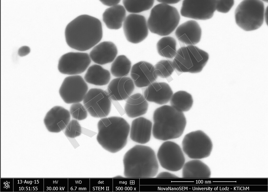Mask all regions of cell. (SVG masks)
I'll use <instances>...</instances> for the list:
<instances>
[{"label":"cell","instance_id":"6da1fadb","mask_svg":"<svg viewBox=\"0 0 268 192\" xmlns=\"http://www.w3.org/2000/svg\"><path fill=\"white\" fill-rule=\"evenodd\" d=\"M66 43L71 48L85 51L99 43L103 36L101 23L91 16L80 15L71 21L65 31Z\"/></svg>","mask_w":268,"mask_h":192},{"label":"cell","instance_id":"7a4b0ae2","mask_svg":"<svg viewBox=\"0 0 268 192\" xmlns=\"http://www.w3.org/2000/svg\"><path fill=\"white\" fill-rule=\"evenodd\" d=\"M124 174L130 178L154 177L158 172L159 166L154 151L150 147L136 145L129 150L123 159Z\"/></svg>","mask_w":268,"mask_h":192},{"label":"cell","instance_id":"3957f363","mask_svg":"<svg viewBox=\"0 0 268 192\" xmlns=\"http://www.w3.org/2000/svg\"><path fill=\"white\" fill-rule=\"evenodd\" d=\"M152 133L155 139L167 141L178 138L183 134L186 120L183 112L171 106L164 105L154 112Z\"/></svg>","mask_w":268,"mask_h":192},{"label":"cell","instance_id":"277c9868","mask_svg":"<svg viewBox=\"0 0 268 192\" xmlns=\"http://www.w3.org/2000/svg\"><path fill=\"white\" fill-rule=\"evenodd\" d=\"M97 127V141L106 150L116 153L126 146L130 127L123 118L117 116L103 118L98 121Z\"/></svg>","mask_w":268,"mask_h":192},{"label":"cell","instance_id":"5b68a950","mask_svg":"<svg viewBox=\"0 0 268 192\" xmlns=\"http://www.w3.org/2000/svg\"><path fill=\"white\" fill-rule=\"evenodd\" d=\"M180 16L176 8L160 3L152 9L147 21L148 29L152 33L161 36L172 33L179 24Z\"/></svg>","mask_w":268,"mask_h":192},{"label":"cell","instance_id":"8992f818","mask_svg":"<svg viewBox=\"0 0 268 192\" xmlns=\"http://www.w3.org/2000/svg\"><path fill=\"white\" fill-rule=\"evenodd\" d=\"M209 59L206 52L189 45L178 49L172 62L175 69L179 72L196 73L202 70Z\"/></svg>","mask_w":268,"mask_h":192},{"label":"cell","instance_id":"52a82bcc","mask_svg":"<svg viewBox=\"0 0 268 192\" xmlns=\"http://www.w3.org/2000/svg\"><path fill=\"white\" fill-rule=\"evenodd\" d=\"M265 9L263 2L247 0L241 2L236 8L235 19L237 25L246 31L259 28L264 21Z\"/></svg>","mask_w":268,"mask_h":192},{"label":"cell","instance_id":"ba28073f","mask_svg":"<svg viewBox=\"0 0 268 192\" xmlns=\"http://www.w3.org/2000/svg\"><path fill=\"white\" fill-rule=\"evenodd\" d=\"M182 149L190 158L201 159L209 157L213 149V143L209 137L201 130L186 134L182 142Z\"/></svg>","mask_w":268,"mask_h":192},{"label":"cell","instance_id":"9c48e42d","mask_svg":"<svg viewBox=\"0 0 268 192\" xmlns=\"http://www.w3.org/2000/svg\"><path fill=\"white\" fill-rule=\"evenodd\" d=\"M83 101L87 112L93 117L104 118L110 112L111 99L107 92L102 89H90L88 91Z\"/></svg>","mask_w":268,"mask_h":192},{"label":"cell","instance_id":"30bf717a","mask_svg":"<svg viewBox=\"0 0 268 192\" xmlns=\"http://www.w3.org/2000/svg\"><path fill=\"white\" fill-rule=\"evenodd\" d=\"M157 156L161 166L171 171L181 169L185 162V158L180 147L171 141H166L162 144L158 149Z\"/></svg>","mask_w":268,"mask_h":192},{"label":"cell","instance_id":"8fae6325","mask_svg":"<svg viewBox=\"0 0 268 192\" xmlns=\"http://www.w3.org/2000/svg\"><path fill=\"white\" fill-rule=\"evenodd\" d=\"M88 90L87 84L81 76L73 75L64 79L59 93L65 103L73 104L83 101Z\"/></svg>","mask_w":268,"mask_h":192},{"label":"cell","instance_id":"7c38bea8","mask_svg":"<svg viewBox=\"0 0 268 192\" xmlns=\"http://www.w3.org/2000/svg\"><path fill=\"white\" fill-rule=\"evenodd\" d=\"M91 62V59L87 53L69 52L60 57L58 61V69L63 74L77 75L84 72Z\"/></svg>","mask_w":268,"mask_h":192},{"label":"cell","instance_id":"4fadbf2b","mask_svg":"<svg viewBox=\"0 0 268 192\" xmlns=\"http://www.w3.org/2000/svg\"><path fill=\"white\" fill-rule=\"evenodd\" d=\"M216 0H184L180 10L185 17L205 20L213 16L216 10Z\"/></svg>","mask_w":268,"mask_h":192},{"label":"cell","instance_id":"5bb4252c","mask_svg":"<svg viewBox=\"0 0 268 192\" xmlns=\"http://www.w3.org/2000/svg\"><path fill=\"white\" fill-rule=\"evenodd\" d=\"M124 34L127 40L134 44L144 40L148 34L147 22L143 16L132 14L126 18L123 24Z\"/></svg>","mask_w":268,"mask_h":192},{"label":"cell","instance_id":"9a60e30c","mask_svg":"<svg viewBox=\"0 0 268 192\" xmlns=\"http://www.w3.org/2000/svg\"><path fill=\"white\" fill-rule=\"evenodd\" d=\"M154 70V66L146 61H141L133 65L130 76L135 85L139 88H144L154 82L158 78Z\"/></svg>","mask_w":268,"mask_h":192},{"label":"cell","instance_id":"2e32d148","mask_svg":"<svg viewBox=\"0 0 268 192\" xmlns=\"http://www.w3.org/2000/svg\"><path fill=\"white\" fill-rule=\"evenodd\" d=\"M70 118L69 111L62 107L56 106L47 113L44 122L49 131L57 133L65 129Z\"/></svg>","mask_w":268,"mask_h":192},{"label":"cell","instance_id":"e0dca14e","mask_svg":"<svg viewBox=\"0 0 268 192\" xmlns=\"http://www.w3.org/2000/svg\"><path fill=\"white\" fill-rule=\"evenodd\" d=\"M135 88L132 79L124 77L113 79L107 87V92L110 98L115 101L127 99L131 96Z\"/></svg>","mask_w":268,"mask_h":192},{"label":"cell","instance_id":"ac0fdd59","mask_svg":"<svg viewBox=\"0 0 268 192\" xmlns=\"http://www.w3.org/2000/svg\"><path fill=\"white\" fill-rule=\"evenodd\" d=\"M173 94L170 86L164 82H154L147 87L143 95L147 101L162 105L168 102Z\"/></svg>","mask_w":268,"mask_h":192},{"label":"cell","instance_id":"d6986e66","mask_svg":"<svg viewBox=\"0 0 268 192\" xmlns=\"http://www.w3.org/2000/svg\"><path fill=\"white\" fill-rule=\"evenodd\" d=\"M175 34L177 38L181 42L188 45H194L200 41L202 30L197 22L191 20L179 26Z\"/></svg>","mask_w":268,"mask_h":192},{"label":"cell","instance_id":"ffe728a7","mask_svg":"<svg viewBox=\"0 0 268 192\" xmlns=\"http://www.w3.org/2000/svg\"><path fill=\"white\" fill-rule=\"evenodd\" d=\"M118 53L117 47L113 43L104 41L94 46L89 55L93 62L98 65H103L113 62Z\"/></svg>","mask_w":268,"mask_h":192},{"label":"cell","instance_id":"44dd1931","mask_svg":"<svg viewBox=\"0 0 268 192\" xmlns=\"http://www.w3.org/2000/svg\"><path fill=\"white\" fill-rule=\"evenodd\" d=\"M152 124L149 120L140 117L133 120L130 132V137L133 141L139 144H146L150 141Z\"/></svg>","mask_w":268,"mask_h":192},{"label":"cell","instance_id":"7402d4cb","mask_svg":"<svg viewBox=\"0 0 268 192\" xmlns=\"http://www.w3.org/2000/svg\"><path fill=\"white\" fill-rule=\"evenodd\" d=\"M148 107V102L144 95L137 93L131 95L127 99L124 110L128 117L134 118L145 114Z\"/></svg>","mask_w":268,"mask_h":192},{"label":"cell","instance_id":"603a6c76","mask_svg":"<svg viewBox=\"0 0 268 192\" xmlns=\"http://www.w3.org/2000/svg\"><path fill=\"white\" fill-rule=\"evenodd\" d=\"M126 17L125 8L119 4L107 9L102 15L103 21L107 27L112 30L120 28Z\"/></svg>","mask_w":268,"mask_h":192},{"label":"cell","instance_id":"cb8c5ba5","mask_svg":"<svg viewBox=\"0 0 268 192\" xmlns=\"http://www.w3.org/2000/svg\"><path fill=\"white\" fill-rule=\"evenodd\" d=\"M182 177L204 178L210 177L211 172L209 167L198 159H194L185 163L182 168Z\"/></svg>","mask_w":268,"mask_h":192},{"label":"cell","instance_id":"d4e9b609","mask_svg":"<svg viewBox=\"0 0 268 192\" xmlns=\"http://www.w3.org/2000/svg\"><path fill=\"white\" fill-rule=\"evenodd\" d=\"M110 79L109 71L98 64H94L90 66L84 76V80L87 82L97 86L107 85L109 83Z\"/></svg>","mask_w":268,"mask_h":192},{"label":"cell","instance_id":"484cf974","mask_svg":"<svg viewBox=\"0 0 268 192\" xmlns=\"http://www.w3.org/2000/svg\"><path fill=\"white\" fill-rule=\"evenodd\" d=\"M193 102L192 95L183 90L173 94L170 100L171 106L182 112L189 111L192 107Z\"/></svg>","mask_w":268,"mask_h":192},{"label":"cell","instance_id":"4316f807","mask_svg":"<svg viewBox=\"0 0 268 192\" xmlns=\"http://www.w3.org/2000/svg\"><path fill=\"white\" fill-rule=\"evenodd\" d=\"M131 68L130 61L125 55L118 56L113 62L111 65L110 72L116 78L122 77L127 75Z\"/></svg>","mask_w":268,"mask_h":192},{"label":"cell","instance_id":"83f0119b","mask_svg":"<svg viewBox=\"0 0 268 192\" xmlns=\"http://www.w3.org/2000/svg\"><path fill=\"white\" fill-rule=\"evenodd\" d=\"M176 42L173 37H164L160 39L157 44V49L160 56L169 59L174 58L177 52Z\"/></svg>","mask_w":268,"mask_h":192},{"label":"cell","instance_id":"f1b7e54d","mask_svg":"<svg viewBox=\"0 0 268 192\" xmlns=\"http://www.w3.org/2000/svg\"><path fill=\"white\" fill-rule=\"evenodd\" d=\"M154 1L124 0L122 3L124 8L128 12L139 13L150 9L153 6Z\"/></svg>","mask_w":268,"mask_h":192},{"label":"cell","instance_id":"f546056e","mask_svg":"<svg viewBox=\"0 0 268 192\" xmlns=\"http://www.w3.org/2000/svg\"><path fill=\"white\" fill-rule=\"evenodd\" d=\"M154 66L156 75L163 78L169 77L175 69L172 61L169 60H160Z\"/></svg>","mask_w":268,"mask_h":192},{"label":"cell","instance_id":"4dcf8cb0","mask_svg":"<svg viewBox=\"0 0 268 192\" xmlns=\"http://www.w3.org/2000/svg\"><path fill=\"white\" fill-rule=\"evenodd\" d=\"M69 112L72 117L77 120L85 119L87 116V111L84 105L79 103L72 104Z\"/></svg>","mask_w":268,"mask_h":192},{"label":"cell","instance_id":"1f68e13d","mask_svg":"<svg viewBox=\"0 0 268 192\" xmlns=\"http://www.w3.org/2000/svg\"><path fill=\"white\" fill-rule=\"evenodd\" d=\"M64 132L66 136L70 138L79 136L81 133V129L78 121L75 119L70 120L65 129Z\"/></svg>","mask_w":268,"mask_h":192},{"label":"cell","instance_id":"d6a6232c","mask_svg":"<svg viewBox=\"0 0 268 192\" xmlns=\"http://www.w3.org/2000/svg\"><path fill=\"white\" fill-rule=\"evenodd\" d=\"M234 3L233 0H216V10L222 13H227L232 7Z\"/></svg>","mask_w":268,"mask_h":192},{"label":"cell","instance_id":"836d02e7","mask_svg":"<svg viewBox=\"0 0 268 192\" xmlns=\"http://www.w3.org/2000/svg\"><path fill=\"white\" fill-rule=\"evenodd\" d=\"M30 51V49L29 47L26 46H23L19 49L18 54L19 56L23 57L28 55Z\"/></svg>","mask_w":268,"mask_h":192},{"label":"cell","instance_id":"e575fe53","mask_svg":"<svg viewBox=\"0 0 268 192\" xmlns=\"http://www.w3.org/2000/svg\"><path fill=\"white\" fill-rule=\"evenodd\" d=\"M157 178H178V177L170 172H163L160 173L156 177Z\"/></svg>","mask_w":268,"mask_h":192},{"label":"cell","instance_id":"d590c367","mask_svg":"<svg viewBox=\"0 0 268 192\" xmlns=\"http://www.w3.org/2000/svg\"><path fill=\"white\" fill-rule=\"evenodd\" d=\"M100 1L103 4L110 7L118 4L120 2V0H101Z\"/></svg>","mask_w":268,"mask_h":192},{"label":"cell","instance_id":"8d00e7d4","mask_svg":"<svg viewBox=\"0 0 268 192\" xmlns=\"http://www.w3.org/2000/svg\"><path fill=\"white\" fill-rule=\"evenodd\" d=\"M180 0H158L157 1L160 3H162L169 5L170 4L176 3L179 2Z\"/></svg>","mask_w":268,"mask_h":192},{"label":"cell","instance_id":"74e56055","mask_svg":"<svg viewBox=\"0 0 268 192\" xmlns=\"http://www.w3.org/2000/svg\"><path fill=\"white\" fill-rule=\"evenodd\" d=\"M267 8L265 9L264 14V20L265 21L266 23L267 24L268 22V10Z\"/></svg>","mask_w":268,"mask_h":192}]
</instances>
